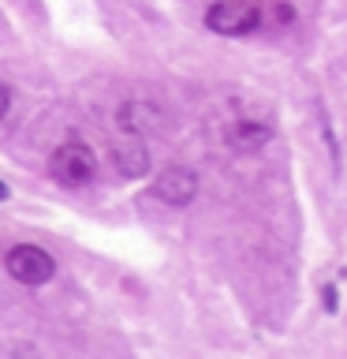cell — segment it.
<instances>
[{"instance_id":"obj_1","label":"cell","mask_w":347,"mask_h":359,"mask_svg":"<svg viewBox=\"0 0 347 359\" xmlns=\"http://www.w3.org/2000/svg\"><path fill=\"white\" fill-rule=\"evenodd\" d=\"M49 176L67 191L90 187L97 180V154L86 142H60L49 157Z\"/></svg>"},{"instance_id":"obj_2","label":"cell","mask_w":347,"mask_h":359,"mask_svg":"<svg viewBox=\"0 0 347 359\" xmlns=\"http://www.w3.org/2000/svg\"><path fill=\"white\" fill-rule=\"evenodd\" d=\"M262 27V8L254 0H217L206 11V30L220 38H246Z\"/></svg>"},{"instance_id":"obj_3","label":"cell","mask_w":347,"mask_h":359,"mask_svg":"<svg viewBox=\"0 0 347 359\" xmlns=\"http://www.w3.org/2000/svg\"><path fill=\"white\" fill-rule=\"evenodd\" d=\"M4 266H8V273L15 277L19 285H30V288L49 285L52 273H56V258L45 251V247H38V243L11 247V251L4 255Z\"/></svg>"},{"instance_id":"obj_4","label":"cell","mask_w":347,"mask_h":359,"mask_svg":"<svg viewBox=\"0 0 347 359\" xmlns=\"http://www.w3.org/2000/svg\"><path fill=\"white\" fill-rule=\"evenodd\" d=\"M153 195L164 206H190L198 198V172L187 165H168L161 176L153 180Z\"/></svg>"},{"instance_id":"obj_5","label":"cell","mask_w":347,"mask_h":359,"mask_svg":"<svg viewBox=\"0 0 347 359\" xmlns=\"http://www.w3.org/2000/svg\"><path fill=\"white\" fill-rule=\"evenodd\" d=\"M224 142H228L235 154H257V150H265V146L273 142V123L254 120V116L232 120L228 131H224Z\"/></svg>"},{"instance_id":"obj_6","label":"cell","mask_w":347,"mask_h":359,"mask_svg":"<svg viewBox=\"0 0 347 359\" xmlns=\"http://www.w3.org/2000/svg\"><path fill=\"white\" fill-rule=\"evenodd\" d=\"M112 161H116V168L127 180H139V176L150 172V154H146L142 135H134V139H127L123 146H116V150H112Z\"/></svg>"},{"instance_id":"obj_7","label":"cell","mask_w":347,"mask_h":359,"mask_svg":"<svg viewBox=\"0 0 347 359\" xmlns=\"http://www.w3.org/2000/svg\"><path fill=\"white\" fill-rule=\"evenodd\" d=\"M157 123H161V112H157L150 101H127V105L120 109V128L131 131V135H146V131H153Z\"/></svg>"},{"instance_id":"obj_8","label":"cell","mask_w":347,"mask_h":359,"mask_svg":"<svg viewBox=\"0 0 347 359\" xmlns=\"http://www.w3.org/2000/svg\"><path fill=\"white\" fill-rule=\"evenodd\" d=\"M8 112H11V90H8V86H0V120H4Z\"/></svg>"},{"instance_id":"obj_9","label":"cell","mask_w":347,"mask_h":359,"mask_svg":"<svg viewBox=\"0 0 347 359\" xmlns=\"http://www.w3.org/2000/svg\"><path fill=\"white\" fill-rule=\"evenodd\" d=\"M336 299H340V296H336V288L325 285V311H336Z\"/></svg>"},{"instance_id":"obj_10","label":"cell","mask_w":347,"mask_h":359,"mask_svg":"<svg viewBox=\"0 0 347 359\" xmlns=\"http://www.w3.org/2000/svg\"><path fill=\"white\" fill-rule=\"evenodd\" d=\"M8 198V184H0V202H4Z\"/></svg>"}]
</instances>
